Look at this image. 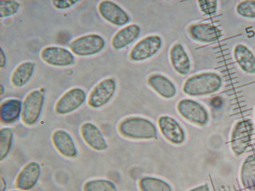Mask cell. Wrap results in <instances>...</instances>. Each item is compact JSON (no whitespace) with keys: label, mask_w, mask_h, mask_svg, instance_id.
Wrapping results in <instances>:
<instances>
[{"label":"cell","mask_w":255,"mask_h":191,"mask_svg":"<svg viewBox=\"0 0 255 191\" xmlns=\"http://www.w3.org/2000/svg\"><path fill=\"white\" fill-rule=\"evenodd\" d=\"M222 86V79L216 73L207 72L190 77L183 86V92L191 96H201L217 92Z\"/></svg>","instance_id":"6da1fadb"},{"label":"cell","mask_w":255,"mask_h":191,"mask_svg":"<svg viewBox=\"0 0 255 191\" xmlns=\"http://www.w3.org/2000/svg\"><path fill=\"white\" fill-rule=\"evenodd\" d=\"M118 130L122 136L133 140L153 139L158 135L155 125L149 120L138 117L124 119Z\"/></svg>","instance_id":"7a4b0ae2"},{"label":"cell","mask_w":255,"mask_h":191,"mask_svg":"<svg viewBox=\"0 0 255 191\" xmlns=\"http://www.w3.org/2000/svg\"><path fill=\"white\" fill-rule=\"evenodd\" d=\"M45 98L42 90H33L25 97L22 105L21 120L27 126H33L39 119Z\"/></svg>","instance_id":"3957f363"},{"label":"cell","mask_w":255,"mask_h":191,"mask_svg":"<svg viewBox=\"0 0 255 191\" xmlns=\"http://www.w3.org/2000/svg\"><path fill=\"white\" fill-rule=\"evenodd\" d=\"M254 131V124L251 120H241L235 125L231 141L232 150L235 155H242L247 151L251 142Z\"/></svg>","instance_id":"277c9868"},{"label":"cell","mask_w":255,"mask_h":191,"mask_svg":"<svg viewBox=\"0 0 255 191\" xmlns=\"http://www.w3.org/2000/svg\"><path fill=\"white\" fill-rule=\"evenodd\" d=\"M106 42L97 34H89L80 36L69 44L73 54L81 57L91 56L99 54L104 49Z\"/></svg>","instance_id":"5b68a950"},{"label":"cell","mask_w":255,"mask_h":191,"mask_svg":"<svg viewBox=\"0 0 255 191\" xmlns=\"http://www.w3.org/2000/svg\"><path fill=\"white\" fill-rule=\"evenodd\" d=\"M116 83L113 78L102 80L93 89L88 97V104L91 108L103 107L113 98L116 92Z\"/></svg>","instance_id":"8992f818"},{"label":"cell","mask_w":255,"mask_h":191,"mask_svg":"<svg viewBox=\"0 0 255 191\" xmlns=\"http://www.w3.org/2000/svg\"><path fill=\"white\" fill-rule=\"evenodd\" d=\"M162 46V40L158 35L148 36L143 38L131 49L129 59L133 61H142L158 53Z\"/></svg>","instance_id":"52a82bcc"},{"label":"cell","mask_w":255,"mask_h":191,"mask_svg":"<svg viewBox=\"0 0 255 191\" xmlns=\"http://www.w3.org/2000/svg\"><path fill=\"white\" fill-rule=\"evenodd\" d=\"M177 110L184 119L199 126H204L209 121L206 109L192 99H182L177 104Z\"/></svg>","instance_id":"ba28073f"},{"label":"cell","mask_w":255,"mask_h":191,"mask_svg":"<svg viewBox=\"0 0 255 191\" xmlns=\"http://www.w3.org/2000/svg\"><path fill=\"white\" fill-rule=\"evenodd\" d=\"M86 94L81 88H75L61 96L55 104V111L59 115H67L76 110L85 101Z\"/></svg>","instance_id":"9c48e42d"},{"label":"cell","mask_w":255,"mask_h":191,"mask_svg":"<svg viewBox=\"0 0 255 191\" xmlns=\"http://www.w3.org/2000/svg\"><path fill=\"white\" fill-rule=\"evenodd\" d=\"M40 58L47 65L53 67H66L74 63V55L63 47L49 46L40 52Z\"/></svg>","instance_id":"30bf717a"},{"label":"cell","mask_w":255,"mask_h":191,"mask_svg":"<svg viewBox=\"0 0 255 191\" xmlns=\"http://www.w3.org/2000/svg\"><path fill=\"white\" fill-rule=\"evenodd\" d=\"M98 10L103 19L115 26H124L130 20L124 9L114 1L105 0L100 2Z\"/></svg>","instance_id":"8fae6325"},{"label":"cell","mask_w":255,"mask_h":191,"mask_svg":"<svg viewBox=\"0 0 255 191\" xmlns=\"http://www.w3.org/2000/svg\"><path fill=\"white\" fill-rule=\"evenodd\" d=\"M161 133L168 142L180 145L186 140V133L183 127L174 118L161 116L158 119Z\"/></svg>","instance_id":"7c38bea8"},{"label":"cell","mask_w":255,"mask_h":191,"mask_svg":"<svg viewBox=\"0 0 255 191\" xmlns=\"http://www.w3.org/2000/svg\"><path fill=\"white\" fill-rule=\"evenodd\" d=\"M40 174L41 168L39 164L36 162L27 164L16 178V188L21 191L31 190L37 183Z\"/></svg>","instance_id":"4fadbf2b"},{"label":"cell","mask_w":255,"mask_h":191,"mask_svg":"<svg viewBox=\"0 0 255 191\" xmlns=\"http://www.w3.org/2000/svg\"><path fill=\"white\" fill-rule=\"evenodd\" d=\"M82 138L89 147L97 151H104L108 149V145L103 134L94 124L86 122L81 127Z\"/></svg>","instance_id":"5bb4252c"},{"label":"cell","mask_w":255,"mask_h":191,"mask_svg":"<svg viewBox=\"0 0 255 191\" xmlns=\"http://www.w3.org/2000/svg\"><path fill=\"white\" fill-rule=\"evenodd\" d=\"M189 33L193 40L202 43L215 42L222 36V32L217 26L209 23L191 25Z\"/></svg>","instance_id":"9a60e30c"},{"label":"cell","mask_w":255,"mask_h":191,"mask_svg":"<svg viewBox=\"0 0 255 191\" xmlns=\"http://www.w3.org/2000/svg\"><path fill=\"white\" fill-rule=\"evenodd\" d=\"M52 142L61 155L68 158H76L77 149L72 136L67 131L58 129L52 135Z\"/></svg>","instance_id":"2e32d148"},{"label":"cell","mask_w":255,"mask_h":191,"mask_svg":"<svg viewBox=\"0 0 255 191\" xmlns=\"http://www.w3.org/2000/svg\"><path fill=\"white\" fill-rule=\"evenodd\" d=\"M140 28L137 24H130L124 27L114 35L111 41L112 47L121 50L131 44L139 36Z\"/></svg>","instance_id":"e0dca14e"},{"label":"cell","mask_w":255,"mask_h":191,"mask_svg":"<svg viewBox=\"0 0 255 191\" xmlns=\"http://www.w3.org/2000/svg\"><path fill=\"white\" fill-rule=\"evenodd\" d=\"M170 58L173 68L180 75L186 76L191 69L190 58L183 45L177 44L172 47Z\"/></svg>","instance_id":"ac0fdd59"},{"label":"cell","mask_w":255,"mask_h":191,"mask_svg":"<svg viewBox=\"0 0 255 191\" xmlns=\"http://www.w3.org/2000/svg\"><path fill=\"white\" fill-rule=\"evenodd\" d=\"M147 82L149 85L164 98H172L176 95V88L174 83L162 75H151Z\"/></svg>","instance_id":"d6986e66"},{"label":"cell","mask_w":255,"mask_h":191,"mask_svg":"<svg viewBox=\"0 0 255 191\" xmlns=\"http://www.w3.org/2000/svg\"><path fill=\"white\" fill-rule=\"evenodd\" d=\"M234 58L244 72L249 74H255V56L245 45H236L234 51Z\"/></svg>","instance_id":"ffe728a7"},{"label":"cell","mask_w":255,"mask_h":191,"mask_svg":"<svg viewBox=\"0 0 255 191\" xmlns=\"http://www.w3.org/2000/svg\"><path fill=\"white\" fill-rule=\"evenodd\" d=\"M22 102L17 99L5 100L0 106V117L2 122L12 123L19 119L22 112Z\"/></svg>","instance_id":"44dd1931"},{"label":"cell","mask_w":255,"mask_h":191,"mask_svg":"<svg viewBox=\"0 0 255 191\" xmlns=\"http://www.w3.org/2000/svg\"><path fill=\"white\" fill-rule=\"evenodd\" d=\"M35 68V64L30 61L20 63L11 75V84L15 88L23 87L31 79Z\"/></svg>","instance_id":"7402d4cb"},{"label":"cell","mask_w":255,"mask_h":191,"mask_svg":"<svg viewBox=\"0 0 255 191\" xmlns=\"http://www.w3.org/2000/svg\"><path fill=\"white\" fill-rule=\"evenodd\" d=\"M241 181L244 187L252 189L255 186V156H248L241 170Z\"/></svg>","instance_id":"603a6c76"},{"label":"cell","mask_w":255,"mask_h":191,"mask_svg":"<svg viewBox=\"0 0 255 191\" xmlns=\"http://www.w3.org/2000/svg\"><path fill=\"white\" fill-rule=\"evenodd\" d=\"M138 186L141 191H172L169 184L156 177H143L138 183Z\"/></svg>","instance_id":"cb8c5ba5"},{"label":"cell","mask_w":255,"mask_h":191,"mask_svg":"<svg viewBox=\"0 0 255 191\" xmlns=\"http://www.w3.org/2000/svg\"><path fill=\"white\" fill-rule=\"evenodd\" d=\"M13 139V131L4 127L0 131V159L3 161L10 152Z\"/></svg>","instance_id":"d4e9b609"},{"label":"cell","mask_w":255,"mask_h":191,"mask_svg":"<svg viewBox=\"0 0 255 191\" xmlns=\"http://www.w3.org/2000/svg\"><path fill=\"white\" fill-rule=\"evenodd\" d=\"M84 191H118L115 184L104 179L92 180L86 183Z\"/></svg>","instance_id":"484cf974"},{"label":"cell","mask_w":255,"mask_h":191,"mask_svg":"<svg viewBox=\"0 0 255 191\" xmlns=\"http://www.w3.org/2000/svg\"><path fill=\"white\" fill-rule=\"evenodd\" d=\"M20 7L19 2L16 1H0V17L3 19L4 17H10L15 14Z\"/></svg>","instance_id":"4316f807"},{"label":"cell","mask_w":255,"mask_h":191,"mask_svg":"<svg viewBox=\"0 0 255 191\" xmlns=\"http://www.w3.org/2000/svg\"><path fill=\"white\" fill-rule=\"evenodd\" d=\"M237 12L243 17L255 19V1L241 2L237 6Z\"/></svg>","instance_id":"83f0119b"},{"label":"cell","mask_w":255,"mask_h":191,"mask_svg":"<svg viewBox=\"0 0 255 191\" xmlns=\"http://www.w3.org/2000/svg\"><path fill=\"white\" fill-rule=\"evenodd\" d=\"M200 8L206 14H214L217 10V1H199Z\"/></svg>","instance_id":"f1b7e54d"},{"label":"cell","mask_w":255,"mask_h":191,"mask_svg":"<svg viewBox=\"0 0 255 191\" xmlns=\"http://www.w3.org/2000/svg\"><path fill=\"white\" fill-rule=\"evenodd\" d=\"M78 1H73V0H67V1H58V0H54L52 1V4L54 7L57 9H60V10H64V9H67L71 7L74 4H76Z\"/></svg>","instance_id":"f546056e"},{"label":"cell","mask_w":255,"mask_h":191,"mask_svg":"<svg viewBox=\"0 0 255 191\" xmlns=\"http://www.w3.org/2000/svg\"><path fill=\"white\" fill-rule=\"evenodd\" d=\"M188 191H209V187L207 184H204Z\"/></svg>","instance_id":"4dcf8cb0"},{"label":"cell","mask_w":255,"mask_h":191,"mask_svg":"<svg viewBox=\"0 0 255 191\" xmlns=\"http://www.w3.org/2000/svg\"><path fill=\"white\" fill-rule=\"evenodd\" d=\"M6 65V56L3 49H1V55H0V67L3 68Z\"/></svg>","instance_id":"1f68e13d"},{"label":"cell","mask_w":255,"mask_h":191,"mask_svg":"<svg viewBox=\"0 0 255 191\" xmlns=\"http://www.w3.org/2000/svg\"><path fill=\"white\" fill-rule=\"evenodd\" d=\"M212 105L215 106V107H218V106H220L221 104H222V101H221V99L218 98V97H215L211 101Z\"/></svg>","instance_id":"d6a6232c"},{"label":"cell","mask_w":255,"mask_h":191,"mask_svg":"<svg viewBox=\"0 0 255 191\" xmlns=\"http://www.w3.org/2000/svg\"><path fill=\"white\" fill-rule=\"evenodd\" d=\"M3 86L1 85V94H3Z\"/></svg>","instance_id":"836d02e7"},{"label":"cell","mask_w":255,"mask_h":191,"mask_svg":"<svg viewBox=\"0 0 255 191\" xmlns=\"http://www.w3.org/2000/svg\"></svg>","instance_id":"e575fe53"}]
</instances>
